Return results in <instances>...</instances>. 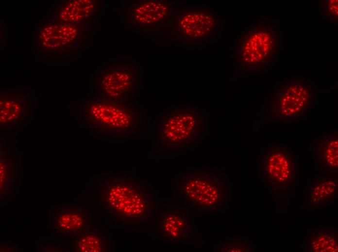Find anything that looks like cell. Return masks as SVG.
<instances>
[{"label":"cell","instance_id":"obj_1","mask_svg":"<svg viewBox=\"0 0 338 252\" xmlns=\"http://www.w3.org/2000/svg\"><path fill=\"white\" fill-rule=\"evenodd\" d=\"M99 198L101 208L123 223L147 222L153 215V195L146 186L131 177L104 179L100 184Z\"/></svg>","mask_w":338,"mask_h":252},{"label":"cell","instance_id":"obj_2","mask_svg":"<svg viewBox=\"0 0 338 252\" xmlns=\"http://www.w3.org/2000/svg\"><path fill=\"white\" fill-rule=\"evenodd\" d=\"M280 35L273 24L259 21L239 37L236 46V60L246 72L263 70L272 63L278 54Z\"/></svg>","mask_w":338,"mask_h":252},{"label":"cell","instance_id":"obj_3","mask_svg":"<svg viewBox=\"0 0 338 252\" xmlns=\"http://www.w3.org/2000/svg\"><path fill=\"white\" fill-rule=\"evenodd\" d=\"M84 121L95 132L124 136L134 134L141 123L139 110L130 101L103 98L84 107Z\"/></svg>","mask_w":338,"mask_h":252},{"label":"cell","instance_id":"obj_4","mask_svg":"<svg viewBox=\"0 0 338 252\" xmlns=\"http://www.w3.org/2000/svg\"><path fill=\"white\" fill-rule=\"evenodd\" d=\"M315 90L304 79H287L271 95L272 121L293 123L300 120L313 106Z\"/></svg>","mask_w":338,"mask_h":252},{"label":"cell","instance_id":"obj_5","mask_svg":"<svg viewBox=\"0 0 338 252\" xmlns=\"http://www.w3.org/2000/svg\"><path fill=\"white\" fill-rule=\"evenodd\" d=\"M177 189L191 206L205 211L218 209L223 204L225 190L222 180L214 173L207 172L183 174Z\"/></svg>","mask_w":338,"mask_h":252},{"label":"cell","instance_id":"obj_6","mask_svg":"<svg viewBox=\"0 0 338 252\" xmlns=\"http://www.w3.org/2000/svg\"><path fill=\"white\" fill-rule=\"evenodd\" d=\"M177 37L187 41L206 40L217 28V18L210 8L187 6L175 11Z\"/></svg>","mask_w":338,"mask_h":252},{"label":"cell","instance_id":"obj_7","mask_svg":"<svg viewBox=\"0 0 338 252\" xmlns=\"http://www.w3.org/2000/svg\"><path fill=\"white\" fill-rule=\"evenodd\" d=\"M198 116L190 108L171 110L163 119L160 142L167 147L185 145L192 141L199 129Z\"/></svg>","mask_w":338,"mask_h":252},{"label":"cell","instance_id":"obj_8","mask_svg":"<svg viewBox=\"0 0 338 252\" xmlns=\"http://www.w3.org/2000/svg\"><path fill=\"white\" fill-rule=\"evenodd\" d=\"M105 98L130 101L139 87V71L136 64L118 63L104 71L99 79Z\"/></svg>","mask_w":338,"mask_h":252},{"label":"cell","instance_id":"obj_9","mask_svg":"<svg viewBox=\"0 0 338 252\" xmlns=\"http://www.w3.org/2000/svg\"><path fill=\"white\" fill-rule=\"evenodd\" d=\"M260 170L262 178L268 184L274 187H287L295 179L294 157L286 146L272 145L262 155Z\"/></svg>","mask_w":338,"mask_h":252},{"label":"cell","instance_id":"obj_10","mask_svg":"<svg viewBox=\"0 0 338 252\" xmlns=\"http://www.w3.org/2000/svg\"><path fill=\"white\" fill-rule=\"evenodd\" d=\"M173 3L163 0H138L129 7L127 22L139 29L164 24L174 13Z\"/></svg>","mask_w":338,"mask_h":252},{"label":"cell","instance_id":"obj_11","mask_svg":"<svg viewBox=\"0 0 338 252\" xmlns=\"http://www.w3.org/2000/svg\"><path fill=\"white\" fill-rule=\"evenodd\" d=\"M158 231L166 240L177 242L187 238L191 224L187 214L183 211L169 209L158 218Z\"/></svg>","mask_w":338,"mask_h":252},{"label":"cell","instance_id":"obj_12","mask_svg":"<svg viewBox=\"0 0 338 252\" xmlns=\"http://www.w3.org/2000/svg\"><path fill=\"white\" fill-rule=\"evenodd\" d=\"M89 215L83 208L72 205L58 209L53 216V225L61 233H73L82 231L89 222Z\"/></svg>","mask_w":338,"mask_h":252},{"label":"cell","instance_id":"obj_13","mask_svg":"<svg viewBox=\"0 0 338 252\" xmlns=\"http://www.w3.org/2000/svg\"><path fill=\"white\" fill-rule=\"evenodd\" d=\"M317 161L328 171H336L338 168V132L331 130L321 138L314 148Z\"/></svg>","mask_w":338,"mask_h":252},{"label":"cell","instance_id":"obj_14","mask_svg":"<svg viewBox=\"0 0 338 252\" xmlns=\"http://www.w3.org/2000/svg\"><path fill=\"white\" fill-rule=\"evenodd\" d=\"M77 35V30L72 26L54 25L44 29L40 38L44 47L54 48L72 42Z\"/></svg>","mask_w":338,"mask_h":252},{"label":"cell","instance_id":"obj_15","mask_svg":"<svg viewBox=\"0 0 338 252\" xmlns=\"http://www.w3.org/2000/svg\"><path fill=\"white\" fill-rule=\"evenodd\" d=\"M94 4L90 0H74L63 8L60 18L69 23H78L87 18L93 13Z\"/></svg>","mask_w":338,"mask_h":252},{"label":"cell","instance_id":"obj_16","mask_svg":"<svg viewBox=\"0 0 338 252\" xmlns=\"http://www.w3.org/2000/svg\"><path fill=\"white\" fill-rule=\"evenodd\" d=\"M308 244L309 250L312 252H337V232L326 229L317 231L310 236Z\"/></svg>","mask_w":338,"mask_h":252},{"label":"cell","instance_id":"obj_17","mask_svg":"<svg viewBox=\"0 0 338 252\" xmlns=\"http://www.w3.org/2000/svg\"><path fill=\"white\" fill-rule=\"evenodd\" d=\"M25 112L16 100L2 98L0 100L1 126H15L25 119Z\"/></svg>","mask_w":338,"mask_h":252},{"label":"cell","instance_id":"obj_18","mask_svg":"<svg viewBox=\"0 0 338 252\" xmlns=\"http://www.w3.org/2000/svg\"><path fill=\"white\" fill-rule=\"evenodd\" d=\"M109 247L108 240L96 232L84 234L76 243V251L81 252H105Z\"/></svg>","mask_w":338,"mask_h":252},{"label":"cell","instance_id":"obj_19","mask_svg":"<svg viewBox=\"0 0 338 252\" xmlns=\"http://www.w3.org/2000/svg\"><path fill=\"white\" fill-rule=\"evenodd\" d=\"M338 189L336 181L331 179L318 180L311 194L312 202L321 204L330 200L336 195Z\"/></svg>","mask_w":338,"mask_h":252},{"label":"cell","instance_id":"obj_20","mask_svg":"<svg viewBox=\"0 0 338 252\" xmlns=\"http://www.w3.org/2000/svg\"><path fill=\"white\" fill-rule=\"evenodd\" d=\"M0 191L8 188L13 177L12 163L3 154H1L0 161Z\"/></svg>","mask_w":338,"mask_h":252},{"label":"cell","instance_id":"obj_21","mask_svg":"<svg viewBox=\"0 0 338 252\" xmlns=\"http://www.w3.org/2000/svg\"><path fill=\"white\" fill-rule=\"evenodd\" d=\"M226 252H245L246 251L247 246L241 243L228 244L226 246Z\"/></svg>","mask_w":338,"mask_h":252},{"label":"cell","instance_id":"obj_22","mask_svg":"<svg viewBox=\"0 0 338 252\" xmlns=\"http://www.w3.org/2000/svg\"><path fill=\"white\" fill-rule=\"evenodd\" d=\"M328 3V14L334 17H338V0H330Z\"/></svg>","mask_w":338,"mask_h":252}]
</instances>
